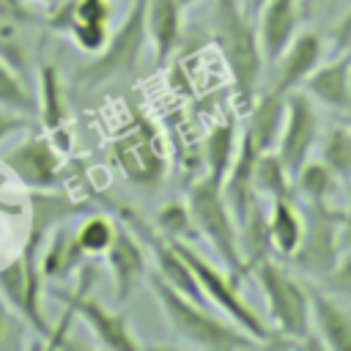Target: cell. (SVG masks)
Listing matches in <instances>:
<instances>
[{"label": "cell", "mask_w": 351, "mask_h": 351, "mask_svg": "<svg viewBox=\"0 0 351 351\" xmlns=\"http://www.w3.org/2000/svg\"><path fill=\"white\" fill-rule=\"evenodd\" d=\"M211 38L228 66L236 101L247 112L258 96L261 74H263V55L258 44L255 16L247 14L241 0H214Z\"/></svg>", "instance_id": "cell-1"}, {"label": "cell", "mask_w": 351, "mask_h": 351, "mask_svg": "<svg viewBox=\"0 0 351 351\" xmlns=\"http://www.w3.org/2000/svg\"><path fill=\"white\" fill-rule=\"evenodd\" d=\"M151 293L170 326V332L195 348L206 351H233V348H255L261 346L255 337H250L241 326L233 321H222L219 315L208 313L203 302H195L184 293H178L173 285H167L156 271H148Z\"/></svg>", "instance_id": "cell-2"}, {"label": "cell", "mask_w": 351, "mask_h": 351, "mask_svg": "<svg viewBox=\"0 0 351 351\" xmlns=\"http://www.w3.org/2000/svg\"><path fill=\"white\" fill-rule=\"evenodd\" d=\"M250 274L261 285V293L266 299L269 318L274 324V340H271V346H310V348H324L321 340H318V335L313 332L310 288H304L274 258L261 261Z\"/></svg>", "instance_id": "cell-3"}, {"label": "cell", "mask_w": 351, "mask_h": 351, "mask_svg": "<svg viewBox=\"0 0 351 351\" xmlns=\"http://www.w3.org/2000/svg\"><path fill=\"white\" fill-rule=\"evenodd\" d=\"M186 206H189L197 236L211 244V250L225 263V269L241 282L247 271H244L241 247H239V222L222 195V184L208 176H200L186 192Z\"/></svg>", "instance_id": "cell-4"}, {"label": "cell", "mask_w": 351, "mask_h": 351, "mask_svg": "<svg viewBox=\"0 0 351 351\" xmlns=\"http://www.w3.org/2000/svg\"><path fill=\"white\" fill-rule=\"evenodd\" d=\"M178 247V252L184 255V261L189 263V269L197 277V285L206 296V302H211L214 307H219L236 326H241L250 337H255L261 346H271L274 340V329H269V324L261 318V313L241 296L239 280L225 269H217L211 261H206L189 241H173Z\"/></svg>", "instance_id": "cell-5"}, {"label": "cell", "mask_w": 351, "mask_h": 351, "mask_svg": "<svg viewBox=\"0 0 351 351\" xmlns=\"http://www.w3.org/2000/svg\"><path fill=\"white\" fill-rule=\"evenodd\" d=\"M148 44V30H145V0H134L129 11L123 14L121 25L107 36L104 47L93 55L90 63L74 77L77 85L82 88H96L110 80H121L134 74L140 55Z\"/></svg>", "instance_id": "cell-6"}, {"label": "cell", "mask_w": 351, "mask_h": 351, "mask_svg": "<svg viewBox=\"0 0 351 351\" xmlns=\"http://www.w3.org/2000/svg\"><path fill=\"white\" fill-rule=\"evenodd\" d=\"M41 244L27 239L25 250L0 266V296L8 310H14L33 332L44 335V346L52 335V326L41 310V291H44V271H41Z\"/></svg>", "instance_id": "cell-7"}, {"label": "cell", "mask_w": 351, "mask_h": 351, "mask_svg": "<svg viewBox=\"0 0 351 351\" xmlns=\"http://www.w3.org/2000/svg\"><path fill=\"white\" fill-rule=\"evenodd\" d=\"M93 280V269L82 266L80 269V285L74 293H58L60 299H66V315H63V324L58 326L60 332H69L66 326L71 324V318H80L85 321V326L93 332V337L99 340V346L104 348H112V351H137L140 348V340L134 337L132 332V324H129V315L123 307L112 310L96 299L88 296V282Z\"/></svg>", "instance_id": "cell-8"}, {"label": "cell", "mask_w": 351, "mask_h": 351, "mask_svg": "<svg viewBox=\"0 0 351 351\" xmlns=\"http://www.w3.org/2000/svg\"><path fill=\"white\" fill-rule=\"evenodd\" d=\"M302 214V244L288 261L310 277H324L343 255V211L332 203H304Z\"/></svg>", "instance_id": "cell-9"}, {"label": "cell", "mask_w": 351, "mask_h": 351, "mask_svg": "<svg viewBox=\"0 0 351 351\" xmlns=\"http://www.w3.org/2000/svg\"><path fill=\"white\" fill-rule=\"evenodd\" d=\"M112 159L123 178L137 189H156L165 178V151L156 140V129L145 118H134L110 145Z\"/></svg>", "instance_id": "cell-10"}, {"label": "cell", "mask_w": 351, "mask_h": 351, "mask_svg": "<svg viewBox=\"0 0 351 351\" xmlns=\"http://www.w3.org/2000/svg\"><path fill=\"white\" fill-rule=\"evenodd\" d=\"M321 132V118H318V104L299 88L285 96V121L277 137V156L288 167L291 176L310 159Z\"/></svg>", "instance_id": "cell-11"}, {"label": "cell", "mask_w": 351, "mask_h": 351, "mask_svg": "<svg viewBox=\"0 0 351 351\" xmlns=\"http://www.w3.org/2000/svg\"><path fill=\"white\" fill-rule=\"evenodd\" d=\"M110 0H60L49 8V27L69 33L77 49L96 55L110 36Z\"/></svg>", "instance_id": "cell-12"}, {"label": "cell", "mask_w": 351, "mask_h": 351, "mask_svg": "<svg viewBox=\"0 0 351 351\" xmlns=\"http://www.w3.org/2000/svg\"><path fill=\"white\" fill-rule=\"evenodd\" d=\"M0 162L27 189H55L60 184V151L49 134H27L0 154Z\"/></svg>", "instance_id": "cell-13"}, {"label": "cell", "mask_w": 351, "mask_h": 351, "mask_svg": "<svg viewBox=\"0 0 351 351\" xmlns=\"http://www.w3.org/2000/svg\"><path fill=\"white\" fill-rule=\"evenodd\" d=\"M104 263H107L110 277H112V299H115V307H123L137 293V288L148 280V258H145V250L140 244V236L126 222H118L115 225V239H112L110 250L104 252Z\"/></svg>", "instance_id": "cell-14"}, {"label": "cell", "mask_w": 351, "mask_h": 351, "mask_svg": "<svg viewBox=\"0 0 351 351\" xmlns=\"http://www.w3.org/2000/svg\"><path fill=\"white\" fill-rule=\"evenodd\" d=\"M304 3L302 0H266L261 11L255 14V30L263 63H274L285 47L296 38L302 19H304Z\"/></svg>", "instance_id": "cell-15"}, {"label": "cell", "mask_w": 351, "mask_h": 351, "mask_svg": "<svg viewBox=\"0 0 351 351\" xmlns=\"http://www.w3.org/2000/svg\"><path fill=\"white\" fill-rule=\"evenodd\" d=\"M324 58V36L318 30H302L296 33V38L285 47V52L271 63L274 66V77L269 90L288 96L293 90H299L304 85V80L315 71V66Z\"/></svg>", "instance_id": "cell-16"}, {"label": "cell", "mask_w": 351, "mask_h": 351, "mask_svg": "<svg viewBox=\"0 0 351 351\" xmlns=\"http://www.w3.org/2000/svg\"><path fill=\"white\" fill-rule=\"evenodd\" d=\"M348 71H351V52H343L340 58L329 63H318L315 71L304 80L302 90L324 110L332 112H351V88H348Z\"/></svg>", "instance_id": "cell-17"}, {"label": "cell", "mask_w": 351, "mask_h": 351, "mask_svg": "<svg viewBox=\"0 0 351 351\" xmlns=\"http://www.w3.org/2000/svg\"><path fill=\"white\" fill-rule=\"evenodd\" d=\"M310 318L313 332L318 335L324 348L351 351V313L340 304L337 296L310 285Z\"/></svg>", "instance_id": "cell-18"}, {"label": "cell", "mask_w": 351, "mask_h": 351, "mask_svg": "<svg viewBox=\"0 0 351 351\" xmlns=\"http://www.w3.org/2000/svg\"><path fill=\"white\" fill-rule=\"evenodd\" d=\"M145 30L156 66H165L167 58L178 49L184 33V8L178 0H145Z\"/></svg>", "instance_id": "cell-19"}, {"label": "cell", "mask_w": 351, "mask_h": 351, "mask_svg": "<svg viewBox=\"0 0 351 351\" xmlns=\"http://www.w3.org/2000/svg\"><path fill=\"white\" fill-rule=\"evenodd\" d=\"M88 211L85 203H77L66 195H58L55 189H30V230H27V239L38 241L44 247L47 236L69 222L71 217Z\"/></svg>", "instance_id": "cell-20"}, {"label": "cell", "mask_w": 351, "mask_h": 351, "mask_svg": "<svg viewBox=\"0 0 351 351\" xmlns=\"http://www.w3.org/2000/svg\"><path fill=\"white\" fill-rule=\"evenodd\" d=\"M85 258H88V255L82 252L74 228H69V222H63V225H58V228L47 236L38 261H41L44 277H49V280H63V277L77 274V271L85 266Z\"/></svg>", "instance_id": "cell-21"}, {"label": "cell", "mask_w": 351, "mask_h": 351, "mask_svg": "<svg viewBox=\"0 0 351 351\" xmlns=\"http://www.w3.org/2000/svg\"><path fill=\"white\" fill-rule=\"evenodd\" d=\"M285 121V96L274 90H263L255 96L252 107L247 110V126L244 134L261 148V151H274L280 129Z\"/></svg>", "instance_id": "cell-22"}, {"label": "cell", "mask_w": 351, "mask_h": 351, "mask_svg": "<svg viewBox=\"0 0 351 351\" xmlns=\"http://www.w3.org/2000/svg\"><path fill=\"white\" fill-rule=\"evenodd\" d=\"M302 233H304V214L293 203V197L271 200V208H269V239H271L274 255L288 261L296 252V247L302 244Z\"/></svg>", "instance_id": "cell-23"}, {"label": "cell", "mask_w": 351, "mask_h": 351, "mask_svg": "<svg viewBox=\"0 0 351 351\" xmlns=\"http://www.w3.org/2000/svg\"><path fill=\"white\" fill-rule=\"evenodd\" d=\"M38 115H41V126L47 129V134H58L66 123H69V101L63 93V82H60V71L55 69V63H44L38 69Z\"/></svg>", "instance_id": "cell-24"}, {"label": "cell", "mask_w": 351, "mask_h": 351, "mask_svg": "<svg viewBox=\"0 0 351 351\" xmlns=\"http://www.w3.org/2000/svg\"><path fill=\"white\" fill-rule=\"evenodd\" d=\"M236 148H239V129H236V121L228 118L217 126H211V132L206 134L203 140V162H206V173L208 178L214 181H225V173L236 156Z\"/></svg>", "instance_id": "cell-25"}, {"label": "cell", "mask_w": 351, "mask_h": 351, "mask_svg": "<svg viewBox=\"0 0 351 351\" xmlns=\"http://www.w3.org/2000/svg\"><path fill=\"white\" fill-rule=\"evenodd\" d=\"M252 189L261 200H280V197H293V176L288 173V167L282 165V159L277 156V151H263L255 159V170H252Z\"/></svg>", "instance_id": "cell-26"}, {"label": "cell", "mask_w": 351, "mask_h": 351, "mask_svg": "<svg viewBox=\"0 0 351 351\" xmlns=\"http://www.w3.org/2000/svg\"><path fill=\"white\" fill-rule=\"evenodd\" d=\"M337 186L340 178L321 159H307L293 176V189L302 197V203H332Z\"/></svg>", "instance_id": "cell-27"}, {"label": "cell", "mask_w": 351, "mask_h": 351, "mask_svg": "<svg viewBox=\"0 0 351 351\" xmlns=\"http://www.w3.org/2000/svg\"><path fill=\"white\" fill-rule=\"evenodd\" d=\"M318 159L340 178V181H351V126H332L324 137H321V151Z\"/></svg>", "instance_id": "cell-28"}, {"label": "cell", "mask_w": 351, "mask_h": 351, "mask_svg": "<svg viewBox=\"0 0 351 351\" xmlns=\"http://www.w3.org/2000/svg\"><path fill=\"white\" fill-rule=\"evenodd\" d=\"M0 107H8V110L22 112V115H30L38 110L36 93L25 85L16 66H11L3 55H0Z\"/></svg>", "instance_id": "cell-29"}, {"label": "cell", "mask_w": 351, "mask_h": 351, "mask_svg": "<svg viewBox=\"0 0 351 351\" xmlns=\"http://www.w3.org/2000/svg\"><path fill=\"white\" fill-rule=\"evenodd\" d=\"M154 225H156L159 236H165L167 241H192V239H197V230H195V222H192L186 200L184 203H176V200L165 203L156 211Z\"/></svg>", "instance_id": "cell-30"}, {"label": "cell", "mask_w": 351, "mask_h": 351, "mask_svg": "<svg viewBox=\"0 0 351 351\" xmlns=\"http://www.w3.org/2000/svg\"><path fill=\"white\" fill-rule=\"evenodd\" d=\"M115 225H118V219L104 217V214H90L88 219H82L80 228H74L82 252H85L88 258L104 255V252L110 250L112 239H115Z\"/></svg>", "instance_id": "cell-31"}, {"label": "cell", "mask_w": 351, "mask_h": 351, "mask_svg": "<svg viewBox=\"0 0 351 351\" xmlns=\"http://www.w3.org/2000/svg\"><path fill=\"white\" fill-rule=\"evenodd\" d=\"M318 280H321L318 288H324L326 293H332L337 299L351 302V250L346 255H340V261L324 277H318Z\"/></svg>", "instance_id": "cell-32"}, {"label": "cell", "mask_w": 351, "mask_h": 351, "mask_svg": "<svg viewBox=\"0 0 351 351\" xmlns=\"http://www.w3.org/2000/svg\"><path fill=\"white\" fill-rule=\"evenodd\" d=\"M33 19V8L25 0H0V30L19 27Z\"/></svg>", "instance_id": "cell-33"}, {"label": "cell", "mask_w": 351, "mask_h": 351, "mask_svg": "<svg viewBox=\"0 0 351 351\" xmlns=\"http://www.w3.org/2000/svg\"><path fill=\"white\" fill-rule=\"evenodd\" d=\"M25 126H27V115L14 112L8 107H0V143L8 140L14 132H22Z\"/></svg>", "instance_id": "cell-34"}, {"label": "cell", "mask_w": 351, "mask_h": 351, "mask_svg": "<svg viewBox=\"0 0 351 351\" xmlns=\"http://www.w3.org/2000/svg\"><path fill=\"white\" fill-rule=\"evenodd\" d=\"M332 41H335L337 49H348V47H351V5H348V11L343 14V19L337 22V27H335V33H332Z\"/></svg>", "instance_id": "cell-35"}, {"label": "cell", "mask_w": 351, "mask_h": 351, "mask_svg": "<svg viewBox=\"0 0 351 351\" xmlns=\"http://www.w3.org/2000/svg\"><path fill=\"white\" fill-rule=\"evenodd\" d=\"M343 247L351 250V200H348V206L343 211Z\"/></svg>", "instance_id": "cell-36"}, {"label": "cell", "mask_w": 351, "mask_h": 351, "mask_svg": "<svg viewBox=\"0 0 351 351\" xmlns=\"http://www.w3.org/2000/svg\"><path fill=\"white\" fill-rule=\"evenodd\" d=\"M8 324H11V318H8V310H5V307H0V346L5 343V335L11 332V329H8Z\"/></svg>", "instance_id": "cell-37"}, {"label": "cell", "mask_w": 351, "mask_h": 351, "mask_svg": "<svg viewBox=\"0 0 351 351\" xmlns=\"http://www.w3.org/2000/svg\"><path fill=\"white\" fill-rule=\"evenodd\" d=\"M241 3H244V8H247V14H250V16H255V14L261 11V5H263L266 0H241Z\"/></svg>", "instance_id": "cell-38"}, {"label": "cell", "mask_w": 351, "mask_h": 351, "mask_svg": "<svg viewBox=\"0 0 351 351\" xmlns=\"http://www.w3.org/2000/svg\"><path fill=\"white\" fill-rule=\"evenodd\" d=\"M25 3H30V5H44V8H52V5H58L60 0H25Z\"/></svg>", "instance_id": "cell-39"}, {"label": "cell", "mask_w": 351, "mask_h": 351, "mask_svg": "<svg viewBox=\"0 0 351 351\" xmlns=\"http://www.w3.org/2000/svg\"><path fill=\"white\" fill-rule=\"evenodd\" d=\"M195 3H200V0H178V5H181V8H184V11H186V8H192V5H195Z\"/></svg>", "instance_id": "cell-40"}, {"label": "cell", "mask_w": 351, "mask_h": 351, "mask_svg": "<svg viewBox=\"0 0 351 351\" xmlns=\"http://www.w3.org/2000/svg\"><path fill=\"white\" fill-rule=\"evenodd\" d=\"M346 123H348V126H351V112H348V115H346Z\"/></svg>", "instance_id": "cell-41"}, {"label": "cell", "mask_w": 351, "mask_h": 351, "mask_svg": "<svg viewBox=\"0 0 351 351\" xmlns=\"http://www.w3.org/2000/svg\"><path fill=\"white\" fill-rule=\"evenodd\" d=\"M329 5H332V8H335V5H337V0H329Z\"/></svg>", "instance_id": "cell-42"}, {"label": "cell", "mask_w": 351, "mask_h": 351, "mask_svg": "<svg viewBox=\"0 0 351 351\" xmlns=\"http://www.w3.org/2000/svg\"><path fill=\"white\" fill-rule=\"evenodd\" d=\"M348 88H351V71H348Z\"/></svg>", "instance_id": "cell-43"}]
</instances>
